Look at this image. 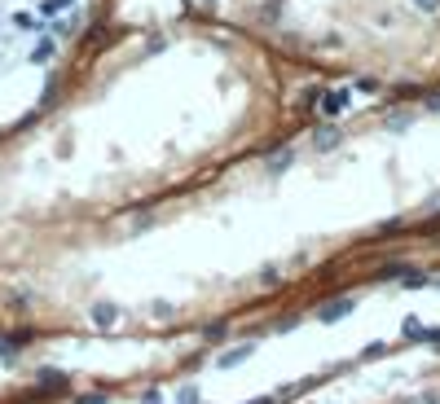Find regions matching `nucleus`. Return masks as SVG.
Instances as JSON below:
<instances>
[{
    "label": "nucleus",
    "instance_id": "7ed1b4c3",
    "mask_svg": "<svg viewBox=\"0 0 440 404\" xmlns=\"http://www.w3.org/2000/svg\"><path fill=\"white\" fill-rule=\"evenodd\" d=\"M93 316H97V325H115V307H97Z\"/></svg>",
    "mask_w": 440,
    "mask_h": 404
},
{
    "label": "nucleus",
    "instance_id": "f03ea898",
    "mask_svg": "<svg viewBox=\"0 0 440 404\" xmlns=\"http://www.w3.org/2000/svg\"><path fill=\"white\" fill-rule=\"evenodd\" d=\"M348 307H352L348 299H343V303H330V307H326V312H322V321H339L343 312H348Z\"/></svg>",
    "mask_w": 440,
    "mask_h": 404
},
{
    "label": "nucleus",
    "instance_id": "f257e3e1",
    "mask_svg": "<svg viewBox=\"0 0 440 404\" xmlns=\"http://www.w3.org/2000/svg\"><path fill=\"white\" fill-rule=\"evenodd\" d=\"M322 79L374 88L440 84V0H185Z\"/></svg>",
    "mask_w": 440,
    "mask_h": 404
}]
</instances>
